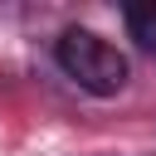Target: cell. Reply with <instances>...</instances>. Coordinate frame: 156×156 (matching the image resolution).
Segmentation results:
<instances>
[{
	"label": "cell",
	"mask_w": 156,
	"mask_h": 156,
	"mask_svg": "<svg viewBox=\"0 0 156 156\" xmlns=\"http://www.w3.org/2000/svg\"><path fill=\"white\" fill-rule=\"evenodd\" d=\"M54 58L93 98H117L127 88V73H132L127 68V54L117 44H107L102 34H93V29H63L58 44H54Z\"/></svg>",
	"instance_id": "cell-1"
},
{
	"label": "cell",
	"mask_w": 156,
	"mask_h": 156,
	"mask_svg": "<svg viewBox=\"0 0 156 156\" xmlns=\"http://www.w3.org/2000/svg\"><path fill=\"white\" fill-rule=\"evenodd\" d=\"M127 29H132V39H136L141 49L156 54V0H136V5H127Z\"/></svg>",
	"instance_id": "cell-2"
}]
</instances>
